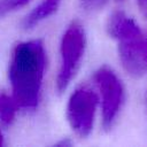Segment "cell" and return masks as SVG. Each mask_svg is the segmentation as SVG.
Returning a JSON list of instances; mask_svg holds the SVG:
<instances>
[{"label":"cell","instance_id":"cell-12","mask_svg":"<svg viewBox=\"0 0 147 147\" xmlns=\"http://www.w3.org/2000/svg\"><path fill=\"white\" fill-rule=\"evenodd\" d=\"M3 134H2V132H1V130H0V146H3Z\"/></svg>","mask_w":147,"mask_h":147},{"label":"cell","instance_id":"cell-1","mask_svg":"<svg viewBox=\"0 0 147 147\" xmlns=\"http://www.w3.org/2000/svg\"><path fill=\"white\" fill-rule=\"evenodd\" d=\"M46 69V51L42 40L32 39L17 44L8 68L11 96L18 108L37 109Z\"/></svg>","mask_w":147,"mask_h":147},{"label":"cell","instance_id":"cell-8","mask_svg":"<svg viewBox=\"0 0 147 147\" xmlns=\"http://www.w3.org/2000/svg\"><path fill=\"white\" fill-rule=\"evenodd\" d=\"M31 0H1L0 1V17H3L17 9L28 5Z\"/></svg>","mask_w":147,"mask_h":147},{"label":"cell","instance_id":"cell-5","mask_svg":"<svg viewBox=\"0 0 147 147\" xmlns=\"http://www.w3.org/2000/svg\"><path fill=\"white\" fill-rule=\"evenodd\" d=\"M98 106V92L88 86H79L71 93L67 105V119L78 137L86 138L92 132Z\"/></svg>","mask_w":147,"mask_h":147},{"label":"cell","instance_id":"cell-3","mask_svg":"<svg viewBox=\"0 0 147 147\" xmlns=\"http://www.w3.org/2000/svg\"><path fill=\"white\" fill-rule=\"evenodd\" d=\"M86 48L85 30L78 22H72L64 31L60 42V68L56 77V90L63 93L75 78Z\"/></svg>","mask_w":147,"mask_h":147},{"label":"cell","instance_id":"cell-13","mask_svg":"<svg viewBox=\"0 0 147 147\" xmlns=\"http://www.w3.org/2000/svg\"><path fill=\"white\" fill-rule=\"evenodd\" d=\"M146 102H147V94H146Z\"/></svg>","mask_w":147,"mask_h":147},{"label":"cell","instance_id":"cell-9","mask_svg":"<svg viewBox=\"0 0 147 147\" xmlns=\"http://www.w3.org/2000/svg\"><path fill=\"white\" fill-rule=\"evenodd\" d=\"M80 5L86 10H96L101 8L107 0H79Z\"/></svg>","mask_w":147,"mask_h":147},{"label":"cell","instance_id":"cell-2","mask_svg":"<svg viewBox=\"0 0 147 147\" xmlns=\"http://www.w3.org/2000/svg\"><path fill=\"white\" fill-rule=\"evenodd\" d=\"M107 31L117 41L125 71L132 77L144 76L147 71V40L136 21L123 11H115L108 18Z\"/></svg>","mask_w":147,"mask_h":147},{"label":"cell","instance_id":"cell-7","mask_svg":"<svg viewBox=\"0 0 147 147\" xmlns=\"http://www.w3.org/2000/svg\"><path fill=\"white\" fill-rule=\"evenodd\" d=\"M18 109L20 108L11 95H8L6 93L0 94V121L5 125H9L13 123Z\"/></svg>","mask_w":147,"mask_h":147},{"label":"cell","instance_id":"cell-14","mask_svg":"<svg viewBox=\"0 0 147 147\" xmlns=\"http://www.w3.org/2000/svg\"><path fill=\"white\" fill-rule=\"evenodd\" d=\"M146 40H147V37H146Z\"/></svg>","mask_w":147,"mask_h":147},{"label":"cell","instance_id":"cell-4","mask_svg":"<svg viewBox=\"0 0 147 147\" xmlns=\"http://www.w3.org/2000/svg\"><path fill=\"white\" fill-rule=\"evenodd\" d=\"M93 80L99 91L98 95L102 113V126L105 130H110L124 105L125 92L123 83L118 76L106 65L94 72Z\"/></svg>","mask_w":147,"mask_h":147},{"label":"cell","instance_id":"cell-6","mask_svg":"<svg viewBox=\"0 0 147 147\" xmlns=\"http://www.w3.org/2000/svg\"><path fill=\"white\" fill-rule=\"evenodd\" d=\"M61 0H42L37 7H34L22 22L24 30H32L42 21L52 16L59 9Z\"/></svg>","mask_w":147,"mask_h":147},{"label":"cell","instance_id":"cell-11","mask_svg":"<svg viewBox=\"0 0 147 147\" xmlns=\"http://www.w3.org/2000/svg\"><path fill=\"white\" fill-rule=\"evenodd\" d=\"M56 145H57V146H70V145H71V142H70V141H68V140H62V141L57 142Z\"/></svg>","mask_w":147,"mask_h":147},{"label":"cell","instance_id":"cell-10","mask_svg":"<svg viewBox=\"0 0 147 147\" xmlns=\"http://www.w3.org/2000/svg\"><path fill=\"white\" fill-rule=\"evenodd\" d=\"M138 6L141 14L145 17H147V0H138Z\"/></svg>","mask_w":147,"mask_h":147}]
</instances>
